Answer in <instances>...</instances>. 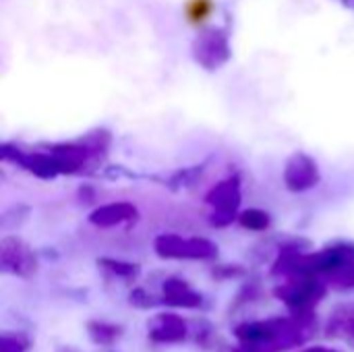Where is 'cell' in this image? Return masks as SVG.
Here are the masks:
<instances>
[{
  "instance_id": "3957f363",
  "label": "cell",
  "mask_w": 354,
  "mask_h": 352,
  "mask_svg": "<svg viewBox=\"0 0 354 352\" xmlns=\"http://www.w3.org/2000/svg\"><path fill=\"white\" fill-rule=\"evenodd\" d=\"M153 249L164 259H214L218 257L216 243L199 237H180V234H160L153 243Z\"/></svg>"
},
{
  "instance_id": "8fae6325",
  "label": "cell",
  "mask_w": 354,
  "mask_h": 352,
  "mask_svg": "<svg viewBox=\"0 0 354 352\" xmlns=\"http://www.w3.org/2000/svg\"><path fill=\"white\" fill-rule=\"evenodd\" d=\"M87 334L95 344H114L122 336V326L118 324H106V322H89Z\"/></svg>"
},
{
  "instance_id": "8992f818",
  "label": "cell",
  "mask_w": 354,
  "mask_h": 352,
  "mask_svg": "<svg viewBox=\"0 0 354 352\" xmlns=\"http://www.w3.org/2000/svg\"><path fill=\"white\" fill-rule=\"evenodd\" d=\"M319 166L313 158H309L303 151H297L288 158L284 166V185L292 193H303L319 183Z\"/></svg>"
},
{
  "instance_id": "9c48e42d",
  "label": "cell",
  "mask_w": 354,
  "mask_h": 352,
  "mask_svg": "<svg viewBox=\"0 0 354 352\" xmlns=\"http://www.w3.org/2000/svg\"><path fill=\"white\" fill-rule=\"evenodd\" d=\"M133 220H137V207L129 201H116V203L102 205V207L93 210L89 216V222L100 228H112V226H120V224H127Z\"/></svg>"
},
{
  "instance_id": "6da1fadb",
  "label": "cell",
  "mask_w": 354,
  "mask_h": 352,
  "mask_svg": "<svg viewBox=\"0 0 354 352\" xmlns=\"http://www.w3.org/2000/svg\"><path fill=\"white\" fill-rule=\"evenodd\" d=\"M326 284L315 276H292L288 282L280 284L274 295L295 313L313 311L315 305L326 297Z\"/></svg>"
},
{
  "instance_id": "ac0fdd59",
  "label": "cell",
  "mask_w": 354,
  "mask_h": 352,
  "mask_svg": "<svg viewBox=\"0 0 354 352\" xmlns=\"http://www.w3.org/2000/svg\"><path fill=\"white\" fill-rule=\"evenodd\" d=\"M245 270L241 266H222L218 270H214V278H234V276H243Z\"/></svg>"
},
{
  "instance_id": "9a60e30c",
  "label": "cell",
  "mask_w": 354,
  "mask_h": 352,
  "mask_svg": "<svg viewBox=\"0 0 354 352\" xmlns=\"http://www.w3.org/2000/svg\"><path fill=\"white\" fill-rule=\"evenodd\" d=\"M31 342L21 332H2L0 336V352H29Z\"/></svg>"
},
{
  "instance_id": "30bf717a",
  "label": "cell",
  "mask_w": 354,
  "mask_h": 352,
  "mask_svg": "<svg viewBox=\"0 0 354 352\" xmlns=\"http://www.w3.org/2000/svg\"><path fill=\"white\" fill-rule=\"evenodd\" d=\"M162 303L168 307H185L195 309L201 305V295L189 286V282L180 278H168L162 286Z\"/></svg>"
},
{
  "instance_id": "e0dca14e",
  "label": "cell",
  "mask_w": 354,
  "mask_h": 352,
  "mask_svg": "<svg viewBox=\"0 0 354 352\" xmlns=\"http://www.w3.org/2000/svg\"><path fill=\"white\" fill-rule=\"evenodd\" d=\"M131 303H133L135 307H139V309H149V307H156L158 303H162V299H156L153 295H149V293L137 288V290L131 293Z\"/></svg>"
},
{
  "instance_id": "7a4b0ae2",
  "label": "cell",
  "mask_w": 354,
  "mask_h": 352,
  "mask_svg": "<svg viewBox=\"0 0 354 352\" xmlns=\"http://www.w3.org/2000/svg\"><path fill=\"white\" fill-rule=\"evenodd\" d=\"M191 52H193L195 62L199 66H203L205 71L222 68L230 60V56H232L228 31L222 29V27H205L193 39Z\"/></svg>"
},
{
  "instance_id": "277c9868",
  "label": "cell",
  "mask_w": 354,
  "mask_h": 352,
  "mask_svg": "<svg viewBox=\"0 0 354 352\" xmlns=\"http://www.w3.org/2000/svg\"><path fill=\"white\" fill-rule=\"evenodd\" d=\"M207 205H212V224L218 228H224L236 220V212L241 207V183L236 176H230L222 183H218L207 195Z\"/></svg>"
},
{
  "instance_id": "5bb4252c",
  "label": "cell",
  "mask_w": 354,
  "mask_h": 352,
  "mask_svg": "<svg viewBox=\"0 0 354 352\" xmlns=\"http://www.w3.org/2000/svg\"><path fill=\"white\" fill-rule=\"evenodd\" d=\"M239 222L243 228L247 230H255V232H261V230H268L272 220H270V214H266L263 210H245L241 216H239Z\"/></svg>"
},
{
  "instance_id": "d6986e66",
  "label": "cell",
  "mask_w": 354,
  "mask_h": 352,
  "mask_svg": "<svg viewBox=\"0 0 354 352\" xmlns=\"http://www.w3.org/2000/svg\"><path fill=\"white\" fill-rule=\"evenodd\" d=\"M301 352H338L334 351V349H326V346H309V349H305V351Z\"/></svg>"
},
{
  "instance_id": "7c38bea8",
  "label": "cell",
  "mask_w": 354,
  "mask_h": 352,
  "mask_svg": "<svg viewBox=\"0 0 354 352\" xmlns=\"http://www.w3.org/2000/svg\"><path fill=\"white\" fill-rule=\"evenodd\" d=\"M97 266L108 272L110 276H116V278H122V280H135L141 272V268L137 263H131V261H120V259H112V257H102L97 261Z\"/></svg>"
},
{
  "instance_id": "ba28073f",
  "label": "cell",
  "mask_w": 354,
  "mask_h": 352,
  "mask_svg": "<svg viewBox=\"0 0 354 352\" xmlns=\"http://www.w3.org/2000/svg\"><path fill=\"white\" fill-rule=\"evenodd\" d=\"M187 322L176 313H158L147 322V334L153 342L176 344L187 338Z\"/></svg>"
},
{
  "instance_id": "52a82bcc",
  "label": "cell",
  "mask_w": 354,
  "mask_h": 352,
  "mask_svg": "<svg viewBox=\"0 0 354 352\" xmlns=\"http://www.w3.org/2000/svg\"><path fill=\"white\" fill-rule=\"evenodd\" d=\"M2 160L4 162H12L21 168H25L27 172L39 176V178H54L60 174L54 158L50 151H23L15 145L4 143L2 145Z\"/></svg>"
},
{
  "instance_id": "4fadbf2b",
  "label": "cell",
  "mask_w": 354,
  "mask_h": 352,
  "mask_svg": "<svg viewBox=\"0 0 354 352\" xmlns=\"http://www.w3.org/2000/svg\"><path fill=\"white\" fill-rule=\"evenodd\" d=\"M326 282L336 290H351L354 288V259L340 263L334 272L326 276Z\"/></svg>"
},
{
  "instance_id": "ffe728a7",
  "label": "cell",
  "mask_w": 354,
  "mask_h": 352,
  "mask_svg": "<svg viewBox=\"0 0 354 352\" xmlns=\"http://www.w3.org/2000/svg\"><path fill=\"white\" fill-rule=\"evenodd\" d=\"M342 4H346V6H351V8H354V0H342Z\"/></svg>"
},
{
  "instance_id": "5b68a950",
  "label": "cell",
  "mask_w": 354,
  "mask_h": 352,
  "mask_svg": "<svg viewBox=\"0 0 354 352\" xmlns=\"http://www.w3.org/2000/svg\"><path fill=\"white\" fill-rule=\"evenodd\" d=\"M0 266L6 274L29 278L37 272V257L25 241L17 237H4L0 245Z\"/></svg>"
},
{
  "instance_id": "2e32d148",
  "label": "cell",
  "mask_w": 354,
  "mask_h": 352,
  "mask_svg": "<svg viewBox=\"0 0 354 352\" xmlns=\"http://www.w3.org/2000/svg\"><path fill=\"white\" fill-rule=\"evenodd\" d=\"M209 12H212V2L209 0H191L189 6H187V15H189L191 23L203 21Z\"/></svg>"
},
{
  "instance_id": "44dd1931",
  "label": "cell",
  "mask_w": 354,
  "mask_h": 352,
  "mask_svg": "<svg viewBox=\"0 0 354 352\" xmlns=\"http://www.w3.org/2000/svg\"><path fill=\"white\" fill-rule=\"evenodd\" d=\"M353 336H354V334H353Z\"/></svg>"
}]
</instances>
